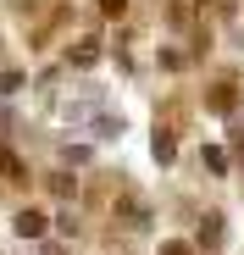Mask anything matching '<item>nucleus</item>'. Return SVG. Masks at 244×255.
<instances>
[{
  "instance_id": "nucleus-1",
  "label": "nucleus",
  "mask_w": 244,
  "mask_h": 255,
  "mask_svg": "<svg viewBox=\"0 0 244 255\" xmlns=\"http://www.w3.org/2000/svg\"><path fill=\"white\" fill-rule=\"evenodd\" d=\"M117 222L122 228H150V205L139 194H117Z\"/></svg>"
},
{
  "instance_id": "nucleus-2",
  "label": "nucleus",
  "mask_w": 244,
  "mask_h": 255,
  "mask_svg": "<svg viewBox=\"0 0 244 255\" xmlns=\"http://www.w3.org/2000/svg\"><path fill=\"white\" fill-rule=\"evenodd\" d=\"M0 178H6V183H28V161L11 144H0Z\"/></svg>"
},
{
  "instance_id": "nucleus-3",
  "label": "nucleus",
  "mask_w": 244,
  "mask_h": 255,
  "mask_svg": "<svg viewBox=\"0 0 244 255\" xmlns=\"http://www.w3.org/2000/svg\"><path fill=\"white\" fill-rule=\"evenodd\" d=\"M206 106H211V111H222V117H228V111L239 106V89H233V78H222V83H211V95H206Z\"/></svg>"
},
{
  "instance_id": "nucleus-4",
  "label": "nucleus",
  "mask_w": 244,
  "mask_h": 255,
  "mask_svg": "<svg viewBox=\"0 0 244 255\" xmlns=\"http://www.w3.org/2000/svg\"><path fill=\"white\" fill-rule=\"evenodd\" d=\"M39 233H45V211H39V205H22V211H17V239H39Z\"/></svg>"
},
{
  "instance_id": "nucleus-5",
  "label": "nucleus",
  "mask_w": 244,
  "mask_h": 255,
  "mask_svg": "<svg viewBox=\"0 0 244 255\" xmlns=\"http://www.w3.org/2000/svg\"><path fill=\"white\" fill-rule=\"evenodd\" d=\"M95 61H100V39H78L67 50V67H95Z\"/></svg>"
},
{
  "instance_id": "nucleus-6",
  "label": "nucleus",
  "mask_w": 244,
  "mask_h": 255,
  "mask_svg": "<svg viewBox=\"0 0 244 255\" xmlns=\"http://www.w3.org/2000/svg\"><path fill=\"white\" fill-rule=\"evenodd\" d=\"M222 233H228V222L217 217V211H206V222H200V239H194V244H206V250H211V244H222Z\"/></svg>"
},
{
  "instance_id": "nucleus-7",
  "label": "nucleus",
  "mask_w": 244,
  "mask_h": 255,
  "mask_svg": "<svg viewBox=\"0 0 244 255\" xmlns=\"http://www.w3.org/2000/svg\"><path fill=\"white\" fill-rule=\"evenodd\" d=\"M50 194L72 200V194H78V178H72V172H56V178H50Z\"/></svg>"
},
{
  "instance_id": "nucleus-8",
  "label": "nucleus",
  "mask_w": 244,
  "mask_h": 255,
  "mask_svg": "<svg viewBox=\"0 0 244 255\" xmlns=\"http://www.w3.org/2000/svg\"><path fill=\"white\" fill-rule=\"evenodd\" d=\"M155 155H161V161H172V155H178V144H172V133H167V128L155 133Z\"/></svg>"
},
{
  "instance_id": "nucleus-9",
  "label": "nucleus",
  "mask_w": 244,
  "mask_h": 255,
  "mask_svg": "<svg viewBox=\"0 0 244 255\" xmlns=\"http://www.w3.org/2000/svg\"><path fill=\"white\" fill-rule=\"evenodd\" d=\"M206 166H211V172L222 178V172H228V155H222V150H206Z\"/></svg>"
},
{
  "instance_id": "nucleus-10",
  "label": "nucleus",
  "mask_w": 244,
  "mask_h": 255,
  "mask_svg": "<svg viewBox=\"0 0 244 255\" xmlns=\"http://www.w3.org/2000/svg\"><path fill=\"white\" fill-rule=\"evenodd\" d=\"M161 255H194V244H183V239H167V244H161Z\"/></svg>"
},
{
  "instance_id": "nucleus-11",
  "label": "nucleus",
  "mask_w": 244,
  "mask_h": 255,
  "mask_svg": "<svg viewBox=\"0 0 244 255\" xmlns=\"http://www.w3.org/2000/svg\"><path fill=\"white\" fill-rule=\"evenodd\" d=\"M11 89H22V78L17 72H0V95H11Z\"/></svg>"
},
{
  "instance_id": "nucleus-12",
  "label": "nucleus",
  "mask_w": 244,
  "mask_h": 255,
  "mask_svg": "<svg viewBox=\"0 0 244 255\" xmlns=\"http://www.w3.org/2000/svg\"><path fill=\"white\" fill-rule=\"evenodd\" d=\"M100 11H106V17H122V11H128V0H100Z\"/></svg>"
},
{
  "instance_id": "nucleus-13",
  "label": "nucleus",
  "mask_w": 244,
  "mask_h": 255,
  "mask_svg": "<svg viewBox=\"0 0 244 255\" xmlns=\"http://www.w3.org/2000/svg\"><path fill=\"white\" fill-rule=\"evenodd\" d=\"M45 255H67V250H61V244H45Z\"/></svg>"
}]
</instances>
